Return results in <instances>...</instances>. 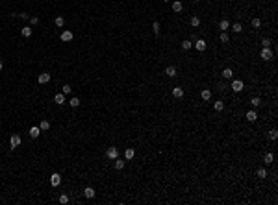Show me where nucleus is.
<instances>
[{
  "label": "nucleus",
  "mask_w": 278,
  "mask_h": 205,
  "mask_svg": "<svg viewBox=\"0 0 278 205\" xmlns=\"http://www.w3.org/2000/svg\"><path fill=\"white\" fill-rule=\"evenodd\" d=\"M269 139H271V140L278 139V131H276V129H271V131H269Z\"/></svg>",
  "instance_id": "33"
},
{
  "label": "nucleus",
  "mask_w": 278,
  "mask_h": 205,
  "mask_svg": "<svg viewBox=\"0 0 278 205\" xmlns=\"http://www.w3.org/2000/svg\"><path fill=\"white\" fill-rule=\"evenodd\" d=\"M54 102H56V104H60V105H63L65 104V94L63 93H58L56 96H54Z\"/></svg>",
  "instance_id": "13"
},
{
  "label": "nucleus",
  "mask_w": 278,
  "mask_h": 205,
  "mask_svg": "<svg viewBox=\"0 0 278 205\" xmlns=\"http://www.w3.org/2000/svg\"><path fill=\"white\" fill-rule=\"evenodd\" d=\"M60 183H61V176L58 174V172H54V174L50 176V185H52V187H60Z\"/></svg>",
  "instance_id": "4"
},
{
  "label": "nucleus",
  "mask_w": 278,
  "mask_h": 205,
  "mask_svg": "<svg viewBox=\"0 0 278 205\" xmlns=\"http://www.w3.org/2000/svg\"><path fill=\"white\" fill-rule=\"evenodd\" d=\"M37 81H39V83H48V81H50V74L48 72H43V74H39V78H37Z\"/></svg>",
  "instance_id": "8"
},
{
  "label": "nucleus",
  "mask_w": 278,
  "mask_h": 205,
  "mask_svg": "<svg viewBox=\"0 0 278 205\" xmlns=\"http://www.w3.org/2000/svg\"><path fill=\"white\" fill-rule=\"evenodd\" d=\"M219 28H221L222 31H224V30H228V28H230V22L226 21V19H222V21L219 22Z\"/></svg>",
  "instance_id": "25"
},
{
  "label": "nucleus",
  "mask_w": 278,
  "mask_h": 205,
  "mask_svg": "<svg viewBox=\"0 0 278 205\" xmlns=\"http://www.w3.org/2000/svg\"><path fill=\"white\" fill-rule=\"evenodd\" d=\"M247 120H249V122H254V120H256V118H258V115H256V111H252V109H250V111H247Z\"/></svg>",
  "instance_id": "15"
},
{
  "label": "nucleus",
  "mask_w": 278,
  "mask_h": 205,
  "mask_svg": "<svg viewBox=\"0 0 278 205\" xmlns=\"http://www.w3.org/2000/svg\"><path fill=\"white\" fill-rule=\"evenodd\" d=\"M37 22H39V19H37V17H30V24H32V26H35Z\"/></svg>",
  "instance_id": "38"
},
{
  "label": "nucleus",
  "mask_w": 278,
  "mask_h": 205,
  "mask_svg": "<svg viewBox=\"0 0 278 205\" xmlns=\"http://www.w3.org/2000/svg\"><path fill=\"white\" fill-rule=\"evenodd\" d=\"M173 96H174V98H182V96H184V89H182V87H174V89H173Z\"/></svg>",
  "instance_id": "17"
},
{
  "label": "nucleus",
  "mask_w": 278,
  "mask_h": 205,
  "mask_svg": "<svg viewBox=\"0 0 278 205\" xmlns=\"http://www.w3.org/2000/svg\"><path fill=\"white\" fill-rule=\"evenodd\" d=\"M60 203H61V205H67V203H69V196H67V194H61V196H60Z\"/></svg>",
  "instance_id": "34"
},
{
  "label": "nucleus",
  "mask_w": 278,
  "mask_h": 205,
  "mask_svg": "<svg viewBox=\"0 0 278 205\" xmlns=\"http://www.w3.org/2000/svg\"><path fill=\"white\" fill-rule=\"evenodd\" d=\"M95 194H96V192H95V188H91V187H87V188H85V190H84V196H85V198H87V200L95 198Z\"/></svg>",
  "instance_id": "12"
},
{
  "label": "nucleus",
  "mask_w": 278,
  "mask_h": 205,
  "mask_svg": "<svg viewBox=\"0 0 278 205\" xmlns=\"http://www.w3.org/2000/svg\"><path fill=\"white\" fill-rule=\"evenodd\" d=\"M250 104H252V107H258V105H261V100L258 96H254L252 100H250Z\"/></svg>",
  "instance_id": "32"
},
{
  "label": "nucleus",
  "mask_w": 278,
  "mask_h": 205,
  "mask_svg": "<svg viewBox=\"0 0 278 205\" xmlns=\"http://www.w3.org/2000/svg\"><path fill=\"white\" fill-rule=\"evenodd\" d=\"M19 17H21V19H30V15L28 13H19Z\"/></svg>",
  "instance_id": "39"
},
{
  "label": "nucleus",
  "mask_w": 278,
  "mask_h": 205,
  "mask_svg": "<svg viewBox=\"0 0 278 205\" xmlns=\"http://www.w3.org/2000/svg\"><path fill=\"white\" fill-rule=\"evenodd\" d=\"M232 30L236 31V33H241V31H243V28H241V24H239V22H236V24L232 26Z\"/></svg>",
  "instance_id": "35"
},
{
  "label": "nucleus",
  "mask_w": 278,
  "mask_h": 205,
  "mask_svg": "<svg viewBox=\"0 0 278 205\" xmlns=\"http://www.w3.org/2000/svg\"><path fill=\"white\" fill-rule=\"evenodd\" d=\"M70 91H72V87H70V85H63L61 93H63V94H70Z\"/></svg>",
  "instance_id": "36"
},
{
  "label": "nucleus",
  "mask_w": 278,
  "mask_h": 205,
  "mask_svg": "<svg viewBox=\"0 0 278 205\" xmlns=\"http://www.w3.org/2000/svg\"><path fill=\"white\" fill-rule=\"evenodd\" d=\"M200 96H202V100H210V98H211V91L210 89H202Z\"/></svg>",
  "instance_id": "22"
},
{
  "label": "nucleus",
  "mask_w": 278,
  "mask_h": 205,
  "mask_svg": "<svg viewBox=\"0 0 278 205\" xmlns=\"http://www.w3.org/2000/svg\"><path fill=\"white\" fill-rule=\"evenodd\" d=\"M152 31H154L156 35H158L159 31H161V24H159L158 21H154V22H152Z\"/></svg>",
  "instance_id": "21"
},
{
  "label": "nucleus",
  "mask_w": 278,
  "mask_h": 205,
  "mask_svg": "<svg viewBox=\"0 0 278 205\" xmlns=\"http://www.w3.org/2000/svg\"><path fill=\"white\" fill-rule=\"evenodd\" d=\"M219 41H221V43H228V41H230L228 33H224V31H221V35H219Z\"/></svg>",
  "instance_id": "31"
},
{
  "label": "nucleus",
  "mask_w": 278,
  "mask_h": 205,
  "mask_svg": "<svg viewBox=\"0 0 278 205\" xmlns=\"http://www.w3.org/2000/svg\"><path fill=\"white\" fill-rule=\"evenodd\" d=\"M232 91H234V93H241V91H243V81H241V80H234L232 81Z\"/></svg>",
  "instance_id": "6"
},
{
  "label": "nucleus",
  "mask_w": 278,
  "mask_h": 205,
  "mask_svg": "<svg viewBox=\"0 0 278 205\" xmlns=\"http://www.w3.org/2000/svg\"><path fill=\"white\" fill-rule=\"evenodd\" d=\"M180 45H182V48H184V50H191V48H193V43H191L189 39H186V41H182Z\"/></svg>",
  "instance_id": "18"
},
{
  "label": "nucleus",
  "mask_w": 278,
  "mask_h": 205,
  "mask_svg": "<svg viewBox=\"0 0 278 205\" xmlns=\"http://www.w3.org/2000/svg\"><path fill=\"white\" fill-rule=\"evenodd\" d=\"M232 76H234L232 69H224V70H222V78H226V80H230Z\"/></svg>",
  "instance_id": "28"
},
{
  "label": "nucleus",
  "mask_w": 278,
  "mask_h": 205,
  "mask_svg": "<svg viewBox=\"0 0 278 205\" xmlns=\"http://www.w3.org/2000/svg\"><path fill=\"white\" fill-rule=\"evenodd\" d=\"M261 59H265V61H269V59H273V52L269 50V46H263V50H261Z\"/></svg>",
  "instance_id": "5"
},
{
  "label": "nucleus",
  "mask_w": 278,
  "mask_h": 205,
  "mask_svg": "<svg viewBox=\"0 0 278 205\" xmlns=\"http://www.w3.org/2000/svg\"><path fill=\"white\" fill-rule=\"evenodd\" d=\"M39 135H41V128H37V126L30 128V137H32V139H37Z\"/></svg>",
  "instance_id": "9"
},
{
  "label": "nucleus",
  "mask_w": 278,
  "mask_h": 205,
  "mask_svg": "<svg viewBox=\"0 0 278 205\" xmlns=\"http://www.w3.org/2000/svg\"><path fill=\"white\" fill-rule=\"evenodd\" d=\"M189 22H191V26H193V28H197V26H200V19H198L197 15H193Z\"/></svg>",
  "instance_id": "23"
},
{
  "label": "nucleus",
  "mask_w": 278,
  "mask_h": 205,
  "mask_svg": "<svg viewBox=\"0 0 278 205\" xmlns=\"http://www.w3.org/2000/svg\"><path fill=\"white\" fill-rule=\"evenodd\" d=\"M213 107H215V111H222V109H224V104H222L221 100H217V102L213 104Z\"/></svg>",
  "instance_id": "29"
},
{
  "label": "nucleus",
  "mask_w": 278,
  "mask_h": 205,
  "mask_svg": "<svg viewBox=\"0 0 278 205\" xmlns=\"http://www.w3.org/2000/svg\"><path fill=\"white\" fill-rule=\"evenodd\" d=\"M263 161H265V163H267V164H271V163H273V161H275V155H273V153H265V157H263Z\"/></svg>",
  "instance_id": "30"
},
{
  "label": "nucleus",
  "mask_w": 278,
  "mask_h": 205,
  "mask_svg": "<svg viewBox=\"0 0 278 205\" xmlns=\"http://www.w3.org/2000/svg\"><path fill=\"white\" fill-rule=\"evenodd\" d=\"M21 33H22V37H32V28H30V26H24V28L21 30Z\"/></svg>",
  "instance_id": "19"
},
{
  "label": "nucleus",
  "mask_w": 278,
  "mask_h": 205,
  "mask_svg": "<svg viewBox=\"0 0 278 205\" xmlns=\"http://www.w3.org/2000/svg\"><path fill=\"white\" fill-rule=\"evenodd\" d=\"M69 105H70V107H78V105H80V98L72 96V98H70V102H69Z\"/></svg>",
  "instance_id": "27"
},
{
  "label": "nucleus",
  "mask_w": 278,
  "mask_h": 205,
  "mask_svg": "<svg viewBox=\"0 0 278 205\" xmlns=\"http://www.w3.org/2000/svg\"><path fill=\"white\" fill-rule=\"evenodd\" d=\"M54 24H56L58 28H61V26L65 24V19H63V17H61V15H60V17H56V19H54Z\"/></svg>",
  "instance_id": "24"
},
{
  "label": "nucleus",
  "mask_w": 278,
  "mask_h": 205,
  "mask_svg": "<svg viewBox=\"0 0 278 205\" xmlns=\"http://www.w3.org/2000/svg\"><path fill=\"white\" fill-rule=\"evenodd\" d=\"M61 41L63 43L72 41V31H61Z\"/></svg>",
  "instance_id": "11"
},
{
  "label": "nucleus",
  "mask_w": 278,
  "mask_h": 205,
  "mask_svg": "<svg viewBox=\"0 0 278 205\" xmlns=\"http://www.w3.org/2000/svg\"><path fill=\"white\" fill-rule=\"evenodd\" d=\"M106 157H108V159H113V161H115L117 157H119V150H117L115 146H109V148H108V152H106Z\"/></svg>",
  "instance_id": "2"
},
{
  "label": "nucleus",
  "mask_w": 278,
  "mask_h": 205,
  "mask_svg": "<svg viewBox=\"0 0 278 205\" xmlns=\"http://www.w3.org/2000/svg\"><path fill=\"white\" fill-rule=\"evenodd\" d=\"M2 67H4V63H2V59H0V70H2Z\"/></svg>",
  "instance_id": "40"
},
{
  "label": "nucleus",
  "mask_w": 278,
  "mask_h": 205,
  "mask_svg": "<svg viewBox=\"0 0 278 205\" xmlns=\"http://www.w3.org/2000/svg\"><path fill=\"white\" fill-rule=\"evenodd\" d=\"M182 9H184V4L180 2V0H174V2H173V11H174V13H180Z\"/></svg>",
  "instance_id": "10"
},
{
  "label": "nucleus",
  "mask_w": 278,
  "mask_h": 205,
  "mask_svg": "<svg viewBox=\"0 0 278 205\" xmlns=\"http://www.w3.org/2000/svg\"><path fill=\"white\" fill-rule=\"evenodd\" d=\"M256 176L260 177V179H265V177H267V170H265V168H258Z\"/></svg>",
  "instance_id": "26"
},
{
  "label": "nucleus",
  "mask_w": 278,
  "mask_h": 205,
  "mask_svg": "<svg viewBox=\"0 0 278 205\" xmlns=\"http://www.w3.org/2000/svg\"><path fill=\"white\" fill-rule=\"evenodd\" d=\"M163 2H171V0H163Z\"/></svg>",
  "instance_id": "41"
},
{
  "label": "nucleus",
  "mask_w": 278,
  "mask_h": 205,
  "mask_svg": "<svg viewBox=\"0 0 278 205\" xmlns=\"http://www.w3.org/2000/svg\"><path fill=\"white\" fill-rule=\"evenodd\" d=\"M165 76L174 78V76H176V67H173V65H171V67H167V69H165Z\"/></svg>",
  "instance_id": "14"
},
{
  "label": "nucleus",
  "mask_w": 278,
  "mask_h": 205,
  "mask_svg": "<svg viewBox=\"0 0 278 205\" xmlns=\"http://www.w3.org/2000/svg\"><path fill=\"white\" fill-rule=\"evenodd\" d=\"M124 164H126V163H124L123 159H119V157H117V159H115V164H113V166H115V170H123Z\"/></svg>",
  "instance_id": "16"
},
{
  "label": "nucleus",
  "mask_w": 278,
  "mask_h": 205,
  "mask_svg": "<svg viewBox=\"0 0 278 205\" xmlns=\"http://www.w3.org/2000/svg\"><path fill=\"white\" fill-rule=\"evenodd\" d=\"M21 142H22V139H21V135H17V133L9 137V146H11V150L19 148V146H21Z\"/></svg>",
  "instance_id": "1"
},
{
  "label": "nucleus",
  "mask_w": 278,
  "mask_h": 205,
  "mask_svg": "<svg viewBox=\"0 0 278 205\" xmlns=\"http://www.w3.org/2000/svg\"><path fill=\"white\" fill-rule=\"evenodd\" d=\"M195 2H200V0H195Z\"/></svg>",
  "instance_id": "42"
},
{
  "label": "nucleus",
  "mask_w": 278,
  "mask_h": 205,
  "mask_svg": "<svg viewBox=\"0 0 278 205\" xmlns=\"http://www.w3.org/2000/svg\"><path fill=\"white\" fill-rule=\"evenodd\" d=\"M252 26H254V28H260V26H261V21H260V19H252Z\"/></svg>",
  "instance_id": "37"
},
{
  "label": "nucleus",
  "mask_w": 278,
  "mask_h": 205,
  "mask_svg": "<svg viewBox=\"0 0 278 205\" xmlns=\"http://www.w3.org/2000/svg\"><path fill=\"white\" fill-rule=\"evenodd\" d=\"M39 128H41V131H48V129H50V122L48 120H41Z\"/></svg>",
  "instance_id": "20"
},
{
  "label": "nucleus",
  "mask_w": 278,
  "mask_h": 205,
  "mask_svg": "<svg viewBox=\"0 0 278 205\" xmlns=\"http://www.w3.org/2000/svg\"><path fill=\"white\" fill-rule=\"evenodd\" d=\"M193 46H195V48L198 50V52H204V50H206V46H208V43H206L204 39H197Z\"/></svg>",
  "instance_id": "3"
},
{
  "label": "nucleus",
  "mask_w": 278,
  "mask_h": 205,
  "mask_svg": "<svg viewBox=\"0 0 278 205\" xmlns=\"http://www.w3.org/2000/svg\"><path fill=\"white\" fill-rule=\"evenodd\" d=\"M134 157H135V150L134 148H126V150H124V159H126V161H132Z\"/></svg>",
  "instance_id": "7"
}]
</instances>
